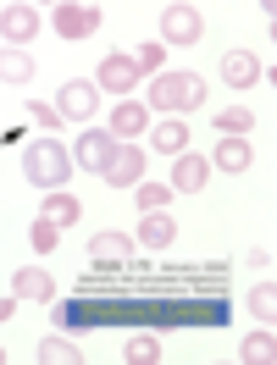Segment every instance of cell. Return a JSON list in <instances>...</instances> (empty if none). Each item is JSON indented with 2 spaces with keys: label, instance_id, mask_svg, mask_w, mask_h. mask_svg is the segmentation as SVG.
<instances>
[{
  "label": "cell",
  "instance_id": "cell-18",
  "mask_svg": "<svg viewBox=\"0 0 277 365\" xmlns=\"http://www.w3.org/2000/svg\"><path fill=\"white\" fill-rule=\"evenodd\" d=\"M39 216H45L50 227H72V222L84 216V205H78L72 194H61V188H56V194H45V210H39Z\"/></svg>",
  "mask_w": 277,
  "mask_h": 365
},
{
  "label": "cell",
  "instance_id": "cell-9",
  "mask_svg": "<svg viewBox=\"0 0 277 365\" xmlns=\"http://www.w3.org/2000/svg\"><path fill=\"white\" fill-rule=\"evenodd\" d=\"M111 138H122V144H134V138H144L150 133V106L144 100H116L111 106Z\"/></svg>",
  "mask_w": 277,
  "mask_h": 365
},
{
  "label": "cell",
  "instance_id": "cell-25",
  "mask_svg": "<svg viewBox=\"0 0 277 365\" xmlns=\"http://www.w3.org/2000/svg\"><path fill=\"white\" fill-rule=\"evenodd\" d=\"M134 200H138V210H166L172 205V182H138Z\"/></svg>",
  "mask_w": 277,
  "mask_h": 365
},
{
  "label": "cell",
  "instance_id": "cell-29",
  "mask_svg": "<svg viewBox=\"0 0 277 365\" xmlns=\"http://www.w3.org/2000/svg\"><path fill=\"white\" fill-rule=\"evenodd\" d=\"M11 316H17V294H11V299H0V321H11Z\"/></svg>",
  "mask_w": 277,
  "mask_h": 365
},
{
  "label": "cell",
  "instance_id": "cell-11",
  "mask_svg": "<svg viewBox=\"0 0 277 365\" xmlns=\"http://www.w3.org/2000/svg\"><path fill=\"white\" fill-rule=\"evenodd\" d=\"M211 182V160L183 150V155H172V194H200Z\"/></svg>",
  "mask_w": 277,
  "mask_h": 365
},
{
  "label": "cell",
  "instance_id": "cell-5",
  "mask_svg": "<svg viewBox=\"0 0 277 365\" xmlns=\"http://www.w3.org/2000/svg\"><path fill=\"white\" fill-rule=\"evenodd\" d=\"M138 83H144V78H138V67H134L128 50H111V56L100 61V72H94V89H100V94H122V100H134Z\"/></svg>",
  "mask_w": 277,
  "mask_h": 365
},
{
  "label": "cell",
  "instance_id": "cell-23",
  "mask_svg": "<svg viewBox=\"0 0 277 365\" xmlns=\"http://www.w3.org/2000/svg\"><path fill=\"white\" fill-rule=\"evenodd\" d=\"M134 56V67H138V78H156V72H166V45L161 39H150V45H138V50H128Z\"/></svg>",
  "mask_w": 277,
  "mask_h": 365
},
{
  "label": "cell",
  "instance_id": "cell-6",
  "mask_svg": "<svg viewBox=\"0 0 277 365\" xmlns=\"http://www.w3.org/2000/svg\"><path fill=\"white\" fill-rule=\"evenodd\" d=\"M116 144L122 138H111V128H84L78 133V144H72V166H84V172H106L111 166V155H116Z\"/></svg>",
  "mask_w": 277,
  "mask_h": 365
},
{
  "label": "cell",
  "instance_id": "cell-7",
  "mask_svg": "<svg viewBox=\"0 0 277 365\" xmlns=\"http://www.w3.org/2000/svg\"><path fill=\"white\" fill-rule=\"evenodd\" d=\"M206 34L194 6H161V45H194Z\"/></svg>",
  "mask_w": 277,
  "mask_h": 365
},
{
  "label": "cell",
  "instance_id": "cell-15",
  "mask_svg": "<svg viewBox=\"0 0 277 365\" xmlns=\"http://www.w3.org/2000/svg\"><path fill=\"white\" fill-rule=\"evenodd\" d=\"M89 260H100V266H128V260H134V238H128V232H94Z\"/></svg>",
  "mask_w": 277,
  "mask_h": 365
},
{
  "label": "cell",
  "instance_id": "cell-2",
  "mask_svg": "<svg viewBox=\"0 0 277 365\" xmlns=\"http://www.w3.org/2000/svg\"><path fill=\"white\" fill-rule=\"evenodd\" d=\"M23 178L34 182V188L56 194V188L72 178V150L61 144V138H34V144L23 150Z\"/></svg>",
  "mask_w": 277,
  "mask_h": 365
},
{
  "label": "cell",
  "instance_id": "cell-4",
  "mask_svg": "<svg viewBox=\"0 0 277 365\" xmlns=\"http://www.w3.org/2000/svg\"><path fill=\"white\" fill-rule=\"evenodd\" d=\"M100 23H106V11H100V6H84V0H61V6L50 11V28H56L61 39H89V34H100Z\"/></svg>",
  "mask_w": 277,
  "mask_h": 365
},
{
  "label": "cell",
  "instance_id": "cell-3",
  "mask_svg": "<svg viewBox=\"0 0 277 365\" xmlns=\"http://www.w3.org/2000/svg\"><path fill=\"white\" fill-rule=\"evenodd\" d=\"M56 111H61V122L89 128L94 111H100V89H94V78H67V83H61V100H56Z\"/></svg>",
  "mask_w": 277,
  "mask_h": 365
},
{
  "label": "cell",
  "instance_id": "cell-28",
  "mask_svg": "<svg viewBox=\"0 0 277 365\" xmlns=\"http://www.w3.org/2000/svg\"><path fill=\"white\" fill-rule=\"evenodd\" d=\"M28 116H34V122H39V128H61V111H56V106H45V100H34V106H28Z\"/></svg>",
  "mask_w": 277,
  "mask_h": 365
},
{
  "label": "cell",
  "instance_id": "cell-10",
  "mask_svg": "<svg viewBox=\"0 0 277 365\" xmlns=\"http://www.w3.org/2000/svg\"><path fill=\"white\" fill-rule=\"evenodd\" d=\"M100 178L111 182V188H138V182H144V150H138V144H116L111 166H106Z\"/></svg>",
  "mask_w": 277,
  "mask_h": 365
},
{
  "label": "cell",
  "instance_id": "cell-1",
  "mask_svg": "<svg viewBox=\"0 0 277 365\" xmlns=\"http://www.w3.org/2000/svg\"><path fill=\"white\" fill-rule=\"evenodd\" d=\"M206 106V78L200 72H156L150 78V111L166 116H188Z\"/></svg>",
  "mask_w": 277,
  "mask_h": 365
},
{
  "label": "cell",
  "instance_id": "cell-24",
  "mask_svg": "<svg viewBox=\"0 0 277 365\" xmlns=\"http://www.w3.org/2000/svg\"><path fill=\"white\" fill-rule=\"evenodd\" d=\"M39 360H50V365H78L84 354H78V343H72V338H39Z\"/></svg>",
  "mask_w": 277,
  "mask_h": 365
},
{
  "label": "cell",
  "instance_id": "cell-14",
  "mask_svg": "<svg viewBox=\"0 0 277 365\" xmlns=\"http://www.w3.org/2000/svg\"><path fill=\"white\" fill-rule=\"evenodd\" d=\"M134 238L144 250H172V244H178V222H172L166 210H144V222H138Z\"/></svg>",
  "mask_w": 277,
  "mask_h": 365
},
{
  "label": "cell",
  "instance_id": "cell-21",
  "mask_svg": "<svg viewBox=\"0 0 277 365\" xmlns=\"http://www.w3.org/2000/svg\"><path fill=\"white\" fill-rule=\"evenodd\" d=\"M250 128H255V111H250V106H222V111H216V133L244 138Z\"/></svg>",
  "mask_w": 277,
  "mask_h": 365
},
{
  "label": "cell",
  "instance_id": "cell-13",
  "mask_svg": "<svg viewBox=\"0 0 277 365\" xmlns=\"http://www.w3.org/2000/svg\"><path fill=\"white\" fill-rule=\"evenodd\" d=\"M11 294L34 299V304H56V277L39 266H23V272H11Z\"/></svg>",
  "mask_w": 277,
  "mask_h": 365
},
{
  "label": "cell",
  "instance_id": "cell-12",
  "mask_svg": "<svg viewBox=\"0 0 277 365\" xmlns=\"http://www.w3.org/2000/svg\"><path fill=\"white\" fill-rule=\"evenodd\" d=\"M222 83L228 89H255L261 83V56L255 50H228L222 56Z\"/></svg>",
  "mask_w": 277,
  "mask_h": 365
},
{
  "label": "cell",
  "instance_id": "cell-27",
  "mask_svg": "<svg viewBox=\"0 0 277 365\" xmlns=\"http://www.w3.org/2000/svg\"><path fill=\"white\" fill-rule=\"evenodd\" d=\"M272 310H277V288H272V282H261V288H250V316L272 321Z\"/></svg>",
  "mask_w": 277,
  "mask_h": 365
},
{
  "label": "cell",
  "instance_id": "cell-22",
  "mask_svg": "<svg viewBox=\"0 0 277 365\" xmlns=\"http://www.w3.org/2000/svg\"><path fill=\"white\" fill-rule=\"evenodd\" d=\"M122 360H134V365H156V360H161V338H150V332H134V338L122 343Z\"/></svg>",
  "mask_w": 277,
  "mask_h": 365
},
{
  "label": "cell",
  "instance_id": "cell-20",
  "mask_svg": "<svg viewBox=\"0 0 277 365\" xmlns=\"http://www.w3.org/2000/svg\"><path fill=\"white\" fill-rule=\"evenodd\" d=\"M28 78H34V56H28V50H0V83H28Z\"/></svg>",
  "mask_w": 277,
  "mask_h": 365
},
{
  "label": "cell",
  "instance_id": "cell-19",
  "mask_svg": "<svg viewBox=\"0 0 277 365\" xmlns=\"http://www.w3.org/2000/svg\"><path fill=\"white\" fill-rule=\"evenodd\" d=\"M238 354H244L250 365H272V360H277V338H272V321H266L261 332H250V338L238 343Z\"/></svg>",
  "mask_w": 277,
  "mask_h": 365
},
{
  "label": "cell",
  "instance_id": "cell-17",
  "mask_svg": "<svg viewBox=\"0 0 277 365\" xmlns=\"http://www.w3.org/2000/svg\"><path fill=\"white\" fill-rule=\"evenodd\" d=\"M150 144H156L161 155H183V150H188V128H183V116H166V122H156V128H150Z\"/></svg>",
  "mask_w": 277,
  "mask_h": 365
},
{
  "label": "cell",
  "instance_id": "cell-30",
  "mask_svg": "<svg viewBox=\"0 0 277 365\" xmlns=\"http://www.w3.org/2000/svg\"><path fill=\"white\" fill-rule=\"evenodd\" d=\"M0 360H6V349H0Z\"/></svg>",
  "mask_w": 277,
  "mask_h": 365
},
{
  "label": "cell",
  "instance_id": "cell-16",
  "mask_svg": "<svg viewBox=\"0 0 277 365\" xmlns=\"http://www.w3.org/2000/svg\"><path fill=\"white\" fill-rule=\"evenodd\" d=\"M211 166H222V172H250V166H255V150H250V138H228V133H216Z\"/></svg>",
  "mask_w": 277,
  "mask_h": 365
},
{
  "label": "cell",
  "instance_id": "cell-8",
  "mask_svg": "<svg viewBox=\"0 0 277 365\" xmlns=\"http://www.w3.org/2000/svg\"><path fill=\"white\" fill-rule=\"evenodd\" d=\"M39 23H45L39 6H0V39H6L11 50H23L28 39L39 34Z\"/></svg>",
  "mask_w": 277,
  "mask_h": 365
},
{
  "label": "cell",
  "instance_id": "cell-26",
  "mask_svg": "<svg viewBox=\"0 0 277 365\" xmlns=\"http://www.w3.org/2000/svg\"><path fill=\"white\" fill-rule=\"evenodd\" d=\"M28 244H34V250H39V255H50V250H56V244H61V227H50L45 216H39V222L28 227Z\"/></svg>",
  "mask_w": 277,
  "mask_h": 365
}]
</instances>
